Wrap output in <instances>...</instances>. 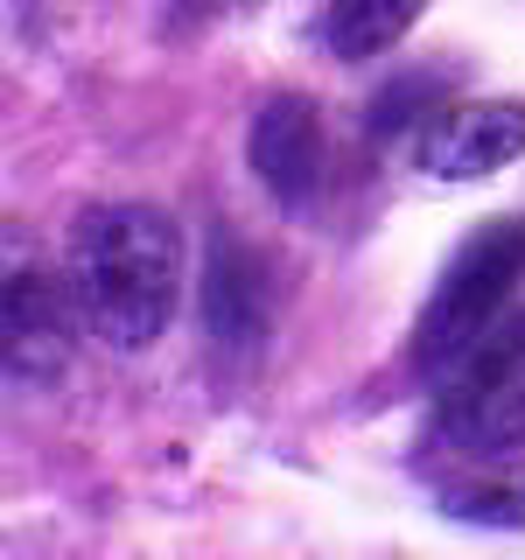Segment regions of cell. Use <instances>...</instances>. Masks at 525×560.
Listing matches in <instances>:
<instances>
[{
  "mask_svg": "<svg viewBox=\"0 0 525 560\" xmlns=\"http://www.w3.org/2000/svg\"><path fill=\"white\" fill-rule=\"evenodd\" d=\"M525 154V98H469L448 105L428 133H420V168L442 183H477L498 175L504 162Z\"/></svg>",
  "mask_w": 525,
  "mask_h": 560,
  "instance_id": "5",
  "label": "cell"
},
{
  "mask_svg": "<svg viewBox=\"0 0 525 560\" xmlns=\"http://www.w3.org/2000/svg\"><path fill=\"white\" fill-rule=\"evenodd\" d=\"M70 294L113 350L162 343L183 302V232L162 203H92L70 232Z\"/></svg>",
  "mask_w": 525,
  "mask_h": 560,
  "instance_id": "1",
  "label": "cell"
},
{
  "mask_svg": "<svg viewBox=\"0 0 525 560\" xmlns=\"http://www.w3.org/2000/svg\"><path fill=\"white\" fill-rule=\"evenodd\" d=\"M203 329L224 358H253L267 343V315H273V288H267V259L253 245H238L232 232L210 238V259H203Z\"/></svg>",
  "mask_w": 525,
  "mask_h": 560,
  "instance_id": "7",
  "label": "cell"
},
{
  "mask_svg": "<svg viewBox=\"0 0 525 560\" xmlns=\"http://www.w3.org/2000/svg\"><path fill=\"white\" fill-rule=\"evenodd\" d=\"M434 442L463 463H504L525 448V308L498 315L442 372Z\"/></svg>",
  "mask_w": 525,
  "mask_h": 560,
  "instance_id": "3",
  "label": "cell"
},
{
  "mask_svg": "<svg viewBox=\"0 0 525 560\" xmlns=\"http://www.w3.org/2000/svg\"><path fill=\"white\" fill-rule=\"evenodd\" d=\"M420 8L428 0H323V43L343 63H364L378 49H393L420 22Z\"/></svg>",
  "mask_w": 525,
  "mask_h": 560,
  "instance_id": "8",
  "label": "cell"
},
{
  "mask_svg": "<svg viewBox=\"0 0 525 560\" xmlns=\"http://www.w3.org/2000/svg\"><path fill=\"white\" fill-rule=\"evenodd\" d=\"M442 512L463 525H498V533H525V463H483L477 477L442 483Z\"/></svg>",
  "mask_w": 525,
  "mask_h": 560,
  "instance_id": "9",
  "label": "cell"
},
{
  "mask_svg": "<svg viewBox=\"0 0 525 560\" xmlns=\"http://www.w3.org/2000/svg\"><path fill=\"white\" fill-rule=\"evenodd\" d=\"M525 280V210L483 218L477 232L448 253V267L434 273V294L413 323V364L428 378H442L469 343L504 315L512 288Z\"/></svg>",
  "mask_w": 525,
  "mask_h": 560,
  "instance_id": "2",
  "label": "cell"
},
{
  "mask_svg": "<svg viewBox=\"0 0 525 560\" xmlns=\"http://www.w3.org/2000/svg\"><path fill=\"white\" fill-rule=\"evenodd\" d=\"M245 154H253V175L267 183V197L280 210H308L315 183H323V113H315V98L273 92L253 113Z\"/></svg>",
  "mask_w": 525,
  "mask_h": 560,
  "instance_id": "6",
  "label": "cell"
},
{
  "mask_svg": "<svg viewBox=\"0 0 525 560\" xmlns=\"http://www.w3.org/2000/svg\"><path fill=\"white\" fill-rule=\"evenodd\" d=\"M0 364L14 393H43L70 364V323L57 308V288L35 267H8V288H0Z\"/></svg>",
  "mask_w": 525,
  "mask_h": 560,
  "instance_id": "4",
  "label": "cell"
},
{
  "mask_svg": "<svg viewBox=\"0 0 525 560\" xmlns=\"http://www.w3.org/2000/svg\"><path fill=\"white\" fill-rule=\"evenodd\" d=\"M442 84H448V78H399V84H385V92L372 98V119H364V127H372V133H399V127L420 113V105L442 92Z\"/></svg>",
  "mask_w": 525,
  "mask_h": 560,
  "instance_id": "10",
  "label": "cell"
}]
</instances>
